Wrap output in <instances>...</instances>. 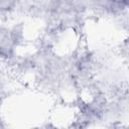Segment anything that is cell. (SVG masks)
I'll use <instances>...</instances> for the list:
<instances>
[{"mask_svg":"<svg viewBox=\"0 0 129 129\" xmlns=\"http://www.w3.org/2000/svg\"><path fill=\"white\" fill-rule=\"evenodd\" d=\"M14 2L12 1H0V11H7L14 6Z\"/></svg>","mask_w":129,"mask_h":129,"instance_id":"cell-1","label":"cell"}]
</instances>
